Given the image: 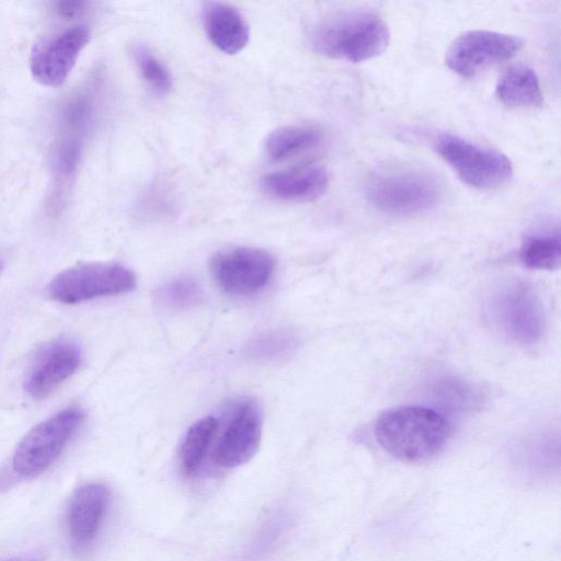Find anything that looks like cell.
Wrapping results in <instances>:
<instances>
[{"label":"cell","mask_w":561,"mask_h":561,"mask_svg":"<svg viewBox=\"0 0 561 561\" xmlns=\"http://www.w3.org/2000/svg\"><path fill=\"white\" fill-rule=\"evenodd\" d=\"M491 314L501 331L516 343L533 344L542 335L543 309L526 284L515 283L500 290L492 298Z\"/></svg>","instance_id":"ba28073f"},{"label":"cell","mask_w":561,"mask_h":561,"mask_svg":"<svg viewBox=\"0 0 561 561\" xmlns=\"http://www.w3.org/2000/svg\"><path fill=\"white\" fill-rule=\"evenodd\" d=\"M84 2L83 1H59L56 4V10L58 14L65 18H72L80 13V11L83 9Z\"/></svg>","instance_id":"cb8c5ba5"},{"label":"cell","mask_w":561,"mask_h":561,"mask_svg":"<svg viewBox=\"0 0 561 561\" xmlns=\"http://www.w3.org/2000/svg\"><path fill=\"white\" fill-rule=\"evenodd\" d=\"M263 416L259 404L243 400L234 405L214 453V461L222 468H234L256 453L262 435Z\"/></svg>","instance_id":"8fae6325"},{"label":"cell","mask_w":561,"mask_h":561,"mask_svg":"<svg viewBox=\"0 0 561 561\" xmlns=\"http://www.w3.org/2000/svg\"><path fill=\"white\" fill-rule=\"evenodd\" d=\"M108 502V489L101 483L84 484L73 493L67 517L69 536L75 549H87L94 541Z\"/></svg>","instance_id":"4fadbf2b"},{"label":"cell","mask_w":561,"mask_h":561,"mask_svg":"<svg viewBox=\"0 0 561 561\" xmlns=\"http://www.w3.org/2000/svg\"><path fill=\"white\" fill-rule=\"evenodd\" d=\"M203 23L210 43L227 55L240 53L249 43L250 32L242 14L224 2H207Z\"/></svg>","instance_id":"9a60e30c"},{"label":"cell","mask_w":561,"mask_h":561,"mask_svg":"<svg viewBox=\"0 0 561 561\" xmlns=\"http://www.w3.org/2000/svg\"><path fill=\"white\" fill-rule=\"evenodd\" d=\"M560 233L556 231L537 232L528 236L520 249V260L529 268L554 270L560 265Z\"/></svg>","instance_id":"d6986e66"},{"label":"cell","mask_w":561,"mask_h":561,"mask_svg":"<svg viewBox=\"0 0 561 561\" xmlns=\"http://www.w3.org/2000/svg\"><path fill=\"white\" fill-rule=\"evenodd\" d=\"M1 270H2V262H1V260H0V272H1Z\"/></svg>","instance_id":"484cf974"},{"label":"cell","mask_w":561,"mask_h":561,"mask_svg":"<svg viewBox=\"0 0 561 561\" xmlns=\"http://www.w3.org/2000/svg\"><path fill=\"white\" fill-rule=\"evenodd\" d=\"M163 305L171 308H187L202 298L198 284L191 278H179L165 285L159 293Z\"/></svg>","instance_id":"44dd1931"},{"label":"cell","mask_w":561,"mask_h":561,"mask_svg":"<svg viewBox=\"0 0 561 561\" xmlns=\"http://www.w3.org/2000/svg\"><path fill=\"white\" fill-rule=\"evenodd\" d=\"M390 41L386 22L365 9L337 12L321 21L311 34L313 48L330 58L360 62L382 54Z\"/></svg>","instance_id":"7a4b0ae2"},{"label":"cell","mask_w":561,"mask_h":561,"mask_svg":"<svg viewBox=\"0 0 561 561\" xmlns=\"http://www.w3.org/2000/svg\"><path fill=\"white\" fill-rule=\"evenodd\" d=\"M524 45L514 35L493 31H468L449 45L445 62L458 76L469 78L497 62L511 59Z\"/></svg>","instance_id":"52a82bcc"},{"label":"cell","mask_w":561,"mask_h":561,"mask_svg":"<svg viewBox=\"0 0 561 561\" xmlns=\"http://www.w3.org/2000/svg\"><path fill=\"white\" fill-rule=\"evenodd\" d=\"M89 37L85 26L75 25L39 39L34 44L30 57L33 78L46 87L62 84L87 46Z\"/></svg>","instance_id":"9c48e42d"},{"label":"cell","mask_w":561,"mask_h":561,"mask_svg":"<svg viewBox=\"0 0 561 561\" xmlns=\"http://www.w3.org/2000/svg\"><path fill=\"white\" fill-rule=\"evenodd\" d=\"M442 392V400L444 403L448 402L451 407L461 408L467 404L469 399V389L455 380H444L442 387L438 389Z\"/></svg>","instance_id":"603a6c76"},{"label":"cell","mask_w":561,"mask_h":561,"mask_svg":"<svg viewBox=\"0 0 561 561\" xmlns=\"http://www.w3.org/2000/svg\"><path fill=\"white\" fill-rule=\"evenodd\" d=\"M136 286L135 274L117 263H91L59 273L48 285L51 299L73 305L99 297L130 291Z\"/></svg>","instance_id":"8992f818"},{"label":"cell","mask_w":561,"mask_h":561,"mask_svg":"<svg viewBox=\"0 0 561 561\" xmlns=\"http://www.w3.org/2000/svg\"><path fill=\"white\" fill-rule=\"evenodd\" d=\"M296 345L293 335L276 331L268 332L255 339L249 350L250 354L260 359H273L289 353Z\"/></svg>","instance_id":"7402d4cb"},{"label":"cell","mask_w":561,"mask_h":561,"mask_svg":"<svg viewBox=\"0 0 561 561\" xmlns=\"http://www.w3.org/2000/svg\"><path fill=\"white\" fill-rule=\"evenodd\" d=\"M368 202L392 215H410L434 207L440 197L437 181L415 170H396L375 174L366 184Z\"/></svg>","instance_id":"3957f363"},{"label":"cell","mask_w":561,"mask_h":561,"mask_svg":"<svg viewBox=\"0 0 561 561\" xmlns=\"http://www.w3.org/2000/svg\"><path fill=\"white\" fill-rule=\"evenodd\" d=\"M495 93L499 100L514 107H538L543 104L536 72L524 65H514L499 77Z\"/></svg>","instance_id":"2e32d148"},{"label":"cell","mask_w":561,"mask_h":561,"mask_svg":"<svg viewBox=\"0 0 561 561\" xmlns=\"http://www.w3.org/2000/svg\"><path fill=\"white\" fill-rule=\"evenodd\" d=\"M217 430L218 420L213 416L203 417L190 427L180 448V460L185 473L193 474L199 469Z\"/></svg>","instance_id":"ac0fdd59"},{"label":"cell","mask_w":561,"mask_h":561,"mask_svg":"<svg viewBox=\"0 0 561 561\" xmlns=\"http://www.w3.org/2000/svg\"><path fill=\"white\" fill-rule=\"evenodd\" d=\"M4 561H42L41 559L33 556L13 557Z\"/></svg>","instance_id":"d4e9b609"},{"label":"cell","mask_w":561,"mask_h":561,"mask_svg":"<svg viewBox=\"0 0 561 561\" xmlns=\"http://www.w3.org/2000/svg\"><path fill=\"white\" fill-rule=\"evenodd\" d=\"M83 417L80 408L69 407L33 427L14 451V471L30 477L46 470L59 457Z\"/></svg>","instance_id":"5b68a950"},{"label":"cell","mask_w":561,"mask_h":561,"mask_svg":"<svg viewBox=\"0 0 561 561\" xmlns=\"http://www.w3.org/2000/svg\"><path fill=\"white\" fill-rule=\"evenodd\" d=\"M328 186V172L314 164L271 172L262 179V187L268 195L287 202L314 201Z\"/></svg>","instance_id":"5bb4252c"},{"label":"cell","mask_w":561,"mask_h":561,"mask_svg":"<svg viewBox=\"0 0 561 561\" xmlns=\"http://www.w3.org/2000/svg\"><path fill=\"white\" fill-rule=\"evenodd\" d=\"M138 70L146 83L158 94H165L172 88V77L164 64L146 47L135 50Z\"/></svg>","instance_id":"ffe728a7"},{"label":"cell","mask_w":561,"mask_h":561,"mask_svg":"<svg viewBox=\"0 0 561 561\" xmlns=\"http://www.w3.org/2000/svg\"><path fill=\"white\" fill-rule=\"evenodd\" d=\"M81 363L78 344L58 339L45 344L34 356L25 377V390L34 399L48 397L70 378Z\"/></svg>","instance_id":"7c38bea8"},{"label":"cell","mask_w":561,"mask_h":561,"mask_svg":"<svg viewBox=\"0 0 561 561\" xmlns=\"http://www.w3.org/2000/svg\"><path fill=\"white\" fill-rule=\"evenodd\" d=\"M319 139L320 134L314 128L284 126L267 136L264 148L268 159L279 162L314 147Z\"/></svg>","instance_id":"e0dca14e"},{"label":"cell","mask_w":561,"mask_h":561,"mask_svg":"<svg viewBox=\"0 0 561 561\" xmlns=\"http://www.w3.org/2000/svg\"><path fill=\"white\" fill-rule=\"evenodd\" d=\"M434 149L463 183L478 190L499 187L513 174L512 162L505 154L454 134L438 135Z\"/></svg>","instance_id":"277c9868"},{"label":"cell","mask_w":561,"mask_h":561,"mask_svg":"<svg viewBox=\"0 0 561 561\" xmlns=\"http://www.w3.org/2000/svg\"><path fill=\"white\" fill-rule=\"evenodd\" d=\"M445 415L423 405H405L383 412L375 424V437L392 457L408 462L439 453L450 436Z\"/></svg>","instance_id":"6da1fadb"},{"label":"cell","mask_w":561,"mask_h":561,"mask_svg":"<svg viewBox=\"0 0 561 561\" xmlns=\"http://www.w3.org/2000/svg\"><path fill=\"white\" fill-rule=\"evenodd\" d=\"M210 267L222 290L232 295H249L268 283L274 260L262 249L238 247L218 252Z\"/></svg>","instance_id":"30bf717a"}]
</instances>
